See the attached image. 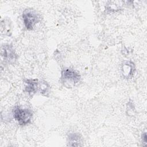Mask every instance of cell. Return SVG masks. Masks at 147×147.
I'll return each instance as SVG.
<instances>
[{
    "label": "cell",
    "instance_id": "1",
    "mask_svg": "<svg viewBox=\"0 0 147 147\" xmlns=\"http://www.w3.org/2000/svg\"><path fill=\"white\" fill-rule=\"evenodd\" d=\"M24 83L25 90L30 96L38 92L45 96H48L50 92V86L45 81H39L37 79H28Z\"/></svg>",
    "mask_w": 147,
    "mask_h": 147
},
{
    "label": "cell",
    "instance_id": "7",
    "mask_svg": "<svg viewBox=\"0 0 147 147\" xmlns=\"http://www.w3.org/2000/svg\"><path fill=\"white\" fill-rule=\"evenodd\" d=\"M68 145L79 146L82 145V137L78 133H71L68 136Z\"/></svg>",
    "mask_w": 147,
    "mask_h": 147
},
{
    "label": "cell",
    "instance_id": "6",
    "mask_svg": "<svg viewBox=\"0 0 147 147\" xmlns=\"http://www.w3.org/2000/svg\"><path fill=\"white\" fill-rule=\"evenodd\" d=\"M122 71L123 76L126 78H131L134 73L135 66L131 61H126L122 64Z\"/></svg>",
    "mask_w": 147,
    "mask_h": 147
},
{
    "label": "cell",
    "instance_id": "3",
    "mask_svg": "<svg viewBox=\"0 0 147 147\" xmlns=\"http://www.w3.org/2000/svg\"><path fill=\"white\" fill-rule=\"evenodd\" d=\"M13 113L14 119L21 125H26L30 123L33 114L31 110L19 107H15Z\"/></svg>",
    "mask_w": 147,
    "mask_h": 147
},
{
    "label": "cell",
    "instance_id": "9",
    "mask_svg": "<svg viewBox=\"0 0 147 147\" xmlns=\"http://www.w3.org/2000/svg\"><path fill=\"white\" fill-rule=\"evenodd\" d=\"M142 141H144V143L146 144V141H147V138H146V132L142 134Z\"/></svg>",
    "mask_w": 147,
    "mask_h": 147
},
{
    "label": "cell",
    "instance_id": "4",
    "mask_svg": "<svg viewBox=\"0 0 147 147\" xmlns=\"http://www.w3.org/2000/svg\"><path fill=\"white\" fill-rule=\"evenodd\" d=\"M22 19L26 29L32 30L40 21V18L35 11L31 9H26L22 13Z\"/></svg>",
    "mask_w": 147,
    "mask_h": 147
},
{
    "label": "cell",
    "instance_id": "2",
    "mask_svg": "<svg viewBox=\"0 0 147 147\" xmlns=\"http://www.w3.org/2000/svg\"><path fill=\"white\" fill-rule=\"evenodd\" d=\"M61 81L67 88L73 87L76 86L80 81V74L75 69L71 68H64L61 72Z\"/></svg>",
    "mask_w": 147,
    "mask_h": 147
},
{
    "label": "cell",
    "instance_id": "5",
    "mask_svg": "<svg viewBox=\"0 0 147 147\" xmlns=\"http://www.w3.org/2000/svg\"><path fill=\"white\" fill-rule=\"evenodd\" d=\"M1 56L3 59L9 63H13L17 59L13 46L10 44H5L1 47Z\"/></svg>",
    "mask_w": 147,
    "mask_h": 147
},
{
    "label": "cell",
    "instance_id": "8",
    "mask_svg": "<svg viewBox=\"0 0 147 147\" xmlns=\"http://www.w3.org/2000/svg\"><path fill=\"white\" fill-rule=\"evenodd\" d=\"M1 33L6 36H10L11 33L12 24L10 19L5 18L1 21Z\"/></svg>",
    "mask_w": 147,
    "mask_h": 147
}]
</instances>
